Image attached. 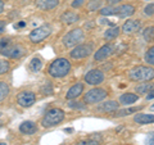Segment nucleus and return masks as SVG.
Here are the masks:
<instances>
[{
    "instance_id": "obj_1",
    "label": "nucleus",
    "mask_w": 154,
    "mask_h": 145,
    "mask_svg": "<svg viewBox=\"0 0 154 145\" xmlns=\"http://www.w3.org/2000/svg\"><path fill=\"white\" fill-rule=\"evenodd\" d=\"M71 71V63L69 60H67L66 58H58V59L53 60L51 64L49 66V75L54 79H62L69 73Z\"/></svg>"
},
{
    "instance_id": "obj_2",
    "label": "nucleus",
    "mask_w": 154,
    "mask_h": 145,
    "mask_svg": "<svg viewBox=\"0 0 154 145\" xmlns=\"http://www.w3.org/2000/svg\"><path fill=\"white\" fill-rule=\"evenodd\" d=\"M64 119V112L59 108H53L48 110L41 119V125L44 127H54Z\"/></svg>"
},
{
    "instance_id": "obj_3",
    "label": "nucleus",
    "mask_w": 154,
    "mask_h": 145,
    "mask_svg": "<svg viewBox=\"0 0 154 145\" xmlns=\"http://www.w3.org/2000/svg\"><path fill=\"white\" fill-rule=\"evenodd\" d=\"M134 13H135V8L132 5H130V4H123V5H119L116 8L108 7V8H103L102 11H100L102 16H118L121 18L130 17V16H132Z\"/></svg>"
},
{
    "instance_id": "obj_4",
    "label": "nucleus",
    "mask_w": 154,
    "mask_h": 145,
    "mask_svg": "<svg viewBox=\"0 0 154 145\" xmlns=\"http://www.w3.org/2000/svg\"><path fill=\"white\" fill-rule=\"evenodd\" d=\"M128 77L134 81H149L154 77V71L145 66H137L128 71Z\"/></svg>"
},
{
    "instance_id": "obj_5",
    "label": "nucleus",
    "mask_w": 154,
    "mask_h": 145,
    "mask_svg": "<svg viewBox=\"0 0 154 145\" xmlns=\"http://www.w3.org/2000/svg\"><path fill=\"white\" fill-rule=\"evenodd\" d=\"M25 48L18 45V44H11V42H7L2 49H0V54L7 57V58H12V59H18L25 54Z\"/></svg>"
},
{
    "instance_id": "obj_6",
    "label": "nucleus",
    "mask_w": 154,
    "mask_h": 145,
    "mask_svg": "<svg viewBox=\"0 0 154 145\" xmlns=\"http://www.w3.org/2000/svg\"><path fill=\"white\" fill-rule=\"evenodd\" d=\"M82 40H84V31L81 30V28H75V30L69 31L68 33H66L63 36V39H62L64 46H67V48L76 46Z\"/></svg>"
},
{
    "instance_id": "obj_7",
    "label": "nucleus",
    "mask_w": 154,
    "mask_h": 145,
    "mask_svg": "<svg viewBox=\"0 0 154 145\" xmlns=\"http://www.w3.org/2000/svg\"><path fill=\"white\" fill-rule=\"evenodd\" d=\"M51 33V27L49 25H44V26H40L32 30L30 33V40L33 42V44H40L45 40L46 37H49Z\"/></svg>"
},
{
    "instance_id": "obj_8",
    "label": "nucleus",
    "mask_w": 154,
    "mask_h": 145,
    "mask_svg": "<svg viewBox=\"0 0 154 145\" xmlns=\"http://www.w3.org/2000/svg\"><path fill=\"white\" fill-rule=\"evenodd\" d=\"M107 91L104 89H100V88H96V89H91L90 91H88L85 95H84V101L86 104H96V103H100L102 100H104L107 98Z\"/></svg>"
},
{
    "instance_id": "obj_9",
    "label": "nucleus",
    "mask_w": 154,
    "mask_h": 145,
    "mask_svg": "<svg viewBox=\"0 0 154 145\" xmlns=\"http://www.w3.org/2000/svg\"><path fill=\"white\" fill-rule=\"evenodd\" d=\"M93 51L94 48L91 44H81V45H76L75 49L69 53V55L73 59H84V58L89 57Z\"/></svg>"
},
{
    "instance_id": "obj_10",
    "label": "nucleus",
    "mask_w": 154,
    "mask_h": 145,
    "mask_svg": "<svg viewBox=\"0 0 154 145\" xmlns=\"http://www.w3.org/2000/svg\"><path fill=\"white\" fill-rule=\"evenodd\" d=\"M36 95L32 91H22L17 95V103L22 108H30L35 104Z\"/></svg>"
},
{
    "instance_id": "obj_11",
    "label": "nucleus",
    "mask_w": 154,
    "mask_h": 145,
    "mask_svg": "<svg viewBox=\"0 0 154 145\" xmlns=\"http://www.w3.org/2000/svg\"><path fill=\"white\" fill-rule=\"evenodd\" d=\"M103 81H104V73L99 69H93L85 75V82L88 85L95 86V85L102 84Z\"/></svg>"
},
{
    "instance_id": "obj_12",
    "label": "nucleus",
    "mask_w": 154,
    "mask_h": 145,
    "mask_svg": "<svg viewBox=\"0 0 154 145\" xmlns=\"http://www.w3.org/2000/svg\"><path fill=\"white\" fill-rule=\"evenodd\" d=\"M113 51H114V48L112 44H107V45H103L98 51H95V54H94V59L95 60H104V59H107L108 57H110L113 54Z\"/></svg>"
},
{
    "instance_id": "obj_13",
    "label": "nucleus",
    "mask_w": 154,
    "mask_h": 145,
    "mask_svg": "<svg viewBox=\"0 0 154 145\" xmlns=\"http://www.w3.org/2000/svg\"><path fill=\"white\" fill-rule=\"evenodd\" d=\"M118 108H119L118 101L109 100V101H105V103H102L100 105H98L96 110H98V112H103V113H112V112L118 110Z\"/></svg>"
},
{
    "instance_id": "obj_14",
    "label": "nucleus",
    "mask_w": 154,
    "mask_h": 145,
    "mask_svg": "<svg viewBox=\"0 0 154 145\" xmlns=\"http://www.w3.org/2000/svg\"><path fill=\"white\" fill-rule=\"evenodd\" d=\"M84 93V84H81V82H77L73 86H71L69 90L67 91L66 94V99L67 100H72V99H76L79 98V96Z\"/></svg>"
},
{
    "instance_id": "obj_15",
    "label": "nucleus",
    "mask_w": 154,
    "mask_h": 145,
    "mask_svg": "<svg viewBox=\"0 0 154 145\" xmlns=\"http://www.w3.org/2000/svg\"><path fill=\"white\" fill-rule=\"evenodd\" d=\"M141 28V23L136 21V19H128L125 22V25L122 26V31L125 33H135Z\"/></svg>"
},
{
    "instance_id": "obj_16",
    "label": "nucleus",
    "mask_w": 154,
    "mask_h": 145,
    "mask_svg": "<svg viewBox=\"0 0 154 145\" xmlns=\"http://www.w3.org/2000/svg\"><path fill=\"white\" fill-rule=\"evenodd\" d=\"M19 131L26 135H33L37 131V126L32 121H25V122H22L19 125Z\"/></svg>"
},
{
    "instance_id": "obj_17",
    "label": "nucleus",
    "mask_w": 154,
    "mask_h": 145,
    "mask_svg": "<svg viewBox=\"0 0 154 145\" xmlns=\"http://www.w3.org/2000/svg\"><path fill=\"white\" fill-rule=\"evenodd\" d=\"M59 5V0H37L36 7L41 11H51Z\"/></svg>"
},
{
    "instance_id": "obj_18",
    "label": "nucleus",
    "mask_w": 154,
    "mask_h": 145,
    "mask_svg": "<svg viewBox=\"0 0 154 145\" xmlns=\"http://www.w3.org/2000/svg\"><path fill=\"white\" fill-rule=\"evenodd\" d=\"M137 100H139V95L132 93H126L119 96V104H123V105H131L134 103H136Z\"/></svg>"
},
{
    "instance_id": "obj_19",
    "label": "nucleus",
    "mask_w": 154,
    "mask_h": 145,
    "mask_svg": "<svg viewBox=\"0 0 154 145\" xmlns=\"http://www.w3.org/2000/svg\"><path fill=\"white\" fill-rule=\"evenodd\" d=\"M134 121L139 125H149V123H153L154 116L153 114H146V113H137L134 117Z\"/></svg>"
},
{
    "instance_id": "obj_20",
    "label": "nucleus",
    "mask_w": 154,
    "mask_h": 145,
    "mask_svg": "<svg viewBox=\"0 0 154 145\" xmlns=\"http://www.w3.org/2000/svg\"><path fill=\"white\" fill-rule=\"evenodd\" d=\"M79 14L75 12H64L60 16V21L63 23H67V25H72V23H76L79 21Z\"/></svg>"
},
{
    "instance_id": "obj_21",
    "label": "nucleus",
    "mask_w": 154,
    "mask_h": 145,
    "mask_svg": "<svg viewBox=\"0 0 154 145\" xmlns=\"http://www.w3.org/2000/svg\"><path fill=\"white\" fill-rule=\"evenodd\" d=\"M77 145H100V135H91L90 137L81 140Z\"/></svg>"
},
{
    "instance_id": "obj_22",
    "label": "nucleus",
    "mask_w": 154,
    "mask_h": 145,
    "mask_svg": "<svg viewBox=\"0 0 154 145\" xmlns=\"http://www.w3.org/2000/svg\"><path fill=\"white\" fill-rule=\"evenodd\" d=\"M119 27H110L104 32V39L105 40H113L119 35Z\"/></svg>"
},
{
    "instance_id": "obj_23",
    "label": "nucleus",
    "mask_w": 154,
    "mask_h": 145,
    "mask_svg": "<svg viewBox=\"0 0 154 145\" xmlns=\"http://www.w3.org/2000/svg\"><path fill=\"white\" fill-rule=\"evenodd\" d=\"M9 95V86L7 82L0 81V103L3 100H5V98Z\"/></svg>"
},
{
    "instance_id": "obj_24",
    "label": "nucleus",
    "mask_w": 154,
    "mask_h": 145,
    "mask_svg": "<svg viewBox=\"0 0 154 145\" xmlns=\"http://www.w3.org/2000/svg\"><path fill=\"white\" fill-rule=\"evenodd\" d=\"M139 110H141V107H132V108L122 109V110H118V113L116 114V117H125V116H130L135 112H139Z\"/></svg>"
},
{
    "instance_id": "obj_25",
    "label": "nucleus",
    "mask_w": 154,
    "mask_h": 145,
    "mask_svg": "<svg viewBox=\"0 0 154 145\" xmlns=\"http://www.w3.org/2000/svg\"><path fill=\"white\" fill-rule=\"evenodd\" d=\"M42 68V62L40 58H33V59L30 62V69L32 72H38Z\"/></svg>"
},
{
    "instance_id": "obj_26",
    "label": "nucleus",
    "mask_w": 154,
    "mask_h": 145,
    "mask_svg": "<svg viewBox=\"0 0 154 145\" xmlns=\"http://www.w3.org/2000/svg\"><path fill=\"white\" fill-rule=\"evenodd\" d=\"M135 90H136V93H139V94H146V93H149V90H153V85L145 82V84H141V85L136 86Z\"/></svg>"
},
{
    "instance_id": "obj_27",
    "label": "nucleus",
    "mask_w": 154,
    "mask_h": 145,
    "mask_svg": "<svg viewBox=\"0 0 154 145\" xmlns=\"http://www.w3.org/2000/svg\"><path fill=\"white\" fill-rule=\"evenodd\" d=\"M153 33H154V28H153V26H150V27L145 28V31L143 32V36L146 41H152L153 40Z\"/></svg>"
},
{
    "instance_id": "obj_28",
    "label": "nucleus",
    "mask_w": 154,
    "mask_h": 145,
    "mask_svg": "<svg viewBox=\"0 0 154 145\" xmlns=\"http://www.w3.org/2000/svg\"><path fill=\"white\" fill-rule=\"evenodd\" d=\"M145 62H146V63H149L150 66L154 64V48L153 46L146 51V54H145Z\"/></svg>"
},
{
    "instance_id": "obj_29",
    "label": "nucleus",
    "mask_w": 154,
    "mask_h": 145,
    "mask_svg": "<svg viewBox=\"0 0 154 145\" xmlns=\"http://www.w3.org/2000/svg\"><path fill=\"white\" fill-rule=\"evenodd\" d=\"M11 68V64H9V62L7 60H0V75H4L7 73Z\"/></svg>"
},
{
    "instance_id": "obj_30",
    "label": "nucleus",
    "mask_w": 154,
    "mask_h": 145,
    "mask_svg": "<svg viewBox=\"0 0 154 145\" xmlns=\"http://www.w3.org/2000/svg\"><path fill=\"white\" fill-rule=\"evenodd\" d=\"M41 93L42 94H48V95H50V94H53V86H51V84H50V82H45V85L44 86H42V88H41Z\"/></svg>"
},
{
    "instance_id": "obj_31",
    "label": "nucleus",
    "mask_w": 154,
    "mask_h": 145,
    "mask_svg": "<svg viewBox=\"0 0 154 145\" xmlns=\"http://www.w3.org/2000/svg\"><path fill=\"white\" fill-rule=\"evenodd\" d=\"M153 9H154V5H153V3H150L149 5L145 7V14L146 16H153Z\"/></svg>"
},
{
    "instance_id": "obj_32",
    "label": "nucleus",
    "mask_w": 154,
    "mask_h": 145,
    "mask_svg": "<svg viewBox=\"0 0 154 145\" xmlns=\"http://www.w3.org/2000/svg\"><path fill=\"white\" fill-rule=\"evenodd\" d=\"M84 4V0H75L73 3H72V7L73 8H77V7H81Z\"/></svg>"
},
{
    "instance_id": "obj_33",
    "label": "nucleus",
    "mask_w": 154,
    "mask_h": 145,
    "mask_svg": "<svg viewBox=\"0 0 154 145\" xmlns=\"http://www.w3.org/2000/svg\"><path fill=\"white\" fill-rule=\"evenodd\" d=\"M149 93H150V94H148V95H146V99H148V100H152V99L154 98V95H153V90H150Z\"/></svg>"
},
{
    "instance_id": "obj_34",
    "label": "nucleus",
    "mask_w": 154,
    "mask_h": 145,
    "mask_svg": "<svg viewBox=\"0 0 154 145\" xmlns=\"http://www.w3.org/2000/svg\"><path fill=\"white\" fill-rule=\"evenodd\" d=\"M4 27H5V23H4L3 21H0V33L4 31Z\"/></svg>"
},
{
    "instance_id": "obj_35",
    "label": "nucleus",
    "mask_w": 154,
    "mask_h": 145,
    "mask_svg": "<svg viewBox=\"0 0 154 145\" xmlns=\"http://www.w3.org/2000/svg\"><path fill=\"white\" fill-rule=\"evenodd\" d=\"M3 11H4V2L3 0H0V14L3 13Z\"/></svg>"
},
{
    "instance_id": "obj_36",
    "label": "nucleus",
    "mask_w": 154,
    "mask_h": 145,
    "mask_svg": "<svg viewBox=\"0 0 154 145\" xmlns=\"http://www.w3.org/2000/svg\"><path fill=\"white\" fill-rule=\"evenodd\" d=\"M7 42H8V40H0V49H2V48L7 44Z\"/></svg>"
},
{
    "instance_id": "obj_37",
    "label": "nucleus",
    "mask_w": 154,
    "mask_h": 145,
    "mask_svg": "<svg viewBox=\"0 0 154 145\" xmlns=\"http://www.w3.org/2000/svg\"><path fill=\"white\" fill-rule=\"evenodd\" d=\"M121 0H108V3L109 4H117V3H119Z\"/></svg>"
},
{
    "instance_id": "obj_38",
    "label": "nucleus",
    "mask_w": 154,
    "mask_h": 145,
    "mask_svg": "<svg viewBox=\"0 0 154 145\" xmlns=\"http://www.w3.org/2000/svg\"><path fill=\"white\" fill-rule=\"evenodd\" d=\"M146 143H148L146 145H153V135H150V140H148Z\"/></svg>"
},
{
    "instance_id": "obj_39",
    "label": "nucleus",
    "mask_w": 154,
    "mask_h": 145,
    "mask_svg": "<svg viewBox=\"0 0 154 145\" xmlns=\"http://www.w3.org/2000/svg\"><path fill=\"white\" fill-rule=\"evenodd\" d=\"M25 26H26L25 22H19V23H18V27H25Z\"/></svg>"
},
{
    "instance_id": "obj_40",
    "label": "nucleus",
    "mask_w": 154,
    "mask_h": 145,
    "mask_svg": "<svg viewBox=\"0 0 154 145\" xmlns=\"http://www.w3.org/2000/svg\"><path fill=\"white\" fill-rule=\"evenodd\" d=\"M64 131H66V132H72V131H73V130H72V128H66Z\"/></svg>"
},
{
    "instance_id": "obj_41",
    "label": "nucleus",
    "mask_w": 154,
    "mask_h": 145,
    "mask_svg": "<svg viewBox=\"0 0 154 145\" xmlns=\"http://www.w3.org/2000/svg\"><path fill=\"white\" fill-rule=\"evenodd\" d=\"M3 126V122H2V121H0V127H2Z\"/></svg>"
},
{
    "instance_id": "obj_42",
    "label": "nucleus",
    "mask_w": 154,
    "mask_h": 145,
    "mask_svg": "<svg viewBox=\"0 0 154 145\" xmlns=\"http://www.w3.org/2000/svg\"><path fill=\"white\" fill-rule=\"evenodd\" d=\"M0 145H7L5 143H0Z\"/></svg>"
}]
</instances>
